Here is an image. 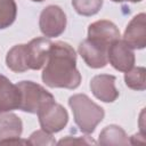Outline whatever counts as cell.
I'll return each mask as SVG.
<instances>
[{"instance_id": "obj_21", "label": "cell", "mask_w": 146, "mask_h": 146, "mask_svg": "<svg viewBox=\"0 0 146 146\" xmlns=\"http://www.w3.org/2000/svg\"><path fill=\"white\" fill-rule=\"evenodd\" d=\"M30 145L29 140H24V139H21V137H17V138H10V139H3V140H0V145Z\"/></svg>"}, {"instance_id": "obj_12", "label": "cell", "mask_w": 146, "mask_h": 146, "mask_svg": "<svg viewBox=\"0 0 146 146\" xmlns=\"http://www.w3.org/2000/svg\"><path fill=\"white\" fill-rule=\"evenodd\" d=\"M21 104V92L17 84L0 74V112L18 110Z\"/></svg>"}, {"instance_id": "obj_20", "label": "cell", "mask_w": 146, "mask_h": 146, "mask_svg": "<svg viewBox=\"0 0 146 146\" xmlns=\"http://www.w3.org/2000/svg\"><path fill=\"white\" fill-rule=\"evenodd\" d=\"M57 144L58 145H72V144L90 145V144H96V141L90 139L89 137H71V136H67V137L60 139Z\"/></svg>"}, {"instance_id": "obj_19", "label": "cell", "mask_w": 146, "mask_h": 146, "mask_svg": "<svg viewBox=\"0 0 146 146\" xmlns=\"http://www.w3.org/2000/svg\"><path fill=\"white\" fill-rule=\"evenodd\" d=\"M27 140H29L30 145H32V146H52V145L57 144V141L52 137V133H50L43 129L32 132Z\"/></svg>"}, {"instance_id": "obj_2", "label": "cell", "mask_w": 146, "mask_h": 146, "mask_svg": "<svg viewBox=\"0 0 146 146\" xmlns=\"http://www.w3.org/2000/svg\"><path fill=\"white\" fill-rule=\"evenodd\" d=\"M68 105L72 110L75 124L87 135L92 133L105 116L104 108L84 94H75L71 96L68 98Z\"/></svg>"}, {"instance_id": "obj_7", "label": "cell", "mask_w": 146, "mask_h": 146, "mask_svg": "<svg viewBox=\"0 0 146 146\" xmlns=\"http://www.w3.org/2000/svg\"><path fill=\"white\" fill-rule=\"evenodd\" d=\"M107 49L108 47L102 46L88 38L80 42L78 51L83 58L84 63L91 68H103L107 65Z\"/></svg>"}, {"instance_id": "obj_23", "label": "cell", "mask_w": 146, "mask_h": 146, "mask_svg": "<svg viewBox=\"0 0 146 146\" xmlns=\"http://www.w3.org/2000/svg\"><path fill=\"white\" fill-rule=\"evenodd\" d=\"M31 1H34V2H42V1H44V0H31Z\"/></svg>"}, {"instance_id": "obj_11", "label": "cell", "mask_w": 146, "mask_h": 146, "mask_svg": "<svg viewBox=\"0 0 146 146\" xmlns=\"http://www.w3.org/2000/svg\"><path fill=\"white\" fill-rule=\"evenodd\" d=\"M51 41L49 38H35L26 44L29 70H40L44 66Z\"/></svg>"}, {"instance_id": "obj_1", "label": "cell", "mask_w": 146, "mask_h": 146, "mask_svg": "<svg viewBox=\"0 0 146 146\" xmlns=\"http://www.w3.org/2000/svg\"><path fill=\"white\" fill-rule=\"evenodd\" d=\"M41 79L50 88L76 89L80 86L81 74L76 68V54L70 43L51 42Z\"/></svg>"}, {"instance_id": "obj_13", "label": "cell", "mask_w": 146, "mask_h": 146, "mask_svg": "<svg viewBox=\"0 0 146 146\" xmlns=\"http://www.w3.org/2000/svg\"><path fill=\"white\" fill-rule=\"evenodd\" d=\"M23 122L14 113L0 112V140L21 137Z\"/></svg>"}, {"instance_id": "obj_4", "label": "cell", "mask_w": 146, "mask_h": 146, "mask_svg": "<svg viewBox=\"0 0 146 146\" xmlns=\"http://www.w3.org/2000/svg\"><path fill=\"white\" fill-rule=\"evenodd\" d=\"M39 117V123L41 129L56 133L63 130L68 122V113L67 111L55 100L47 103L42 106L36 113Z\"/></svg>"}, {"instance_id": "obj_3", "label": "cell", "mask_w": 146, "mask_h": 146, "mask_svg": "<svg viewBox=\"0 0 146 146\" xmlns=\"http://www.w3.org/2000/svg\"><path fill=\"white\" fill-rule=\"evenodd\" d=\"M17 87L21 92V104L18 110L23 112L36 114L42 106L55 100L49 91L33 81H21L17 83Z\"/></svg>"}, {"instance_id": "obj_22", "label": "cell", "mask_w": 146, "mask_h": 146, "mask_svg": "<svg viewBox=\"0 0 146 146\" xmlns=\"http://www.w3.org/2000/svg\"><path fill=\"white\" fill-rule=\"evenodd\" d=\"M113 2H125V1H130V2H140L143 0H111Z\"/></svg>"}, {"instance_id": "obj_9", "label": "cell", "mask_w": 146, "mask_h": 146, "mask_svg": "<svg viewBox=\"0 0 146 146\" xmlns=\"http://www.w3.org/2000/svg\"><path fill=\"white\" fill-rule=\"evenodd\" d=\"M88 39L102 46L110 47L113 41L120 39V30L111 21H96L88 27Z\"/></svg>"}, {"instance_id": "obj_17", "label": "cell", "mask_w": 146, "mask_h": 146, "mask_svg": "<svg viewBox=\"0 0 146 146\" xmlns=\"http://www.w3.org/2000/svg\"><path fill=\"white\" fill-rule=\"evenodd\" d=\"M17 5L15 0H0V30L9 27L16 19Z\"/></svg>"}, {"instance_id": "obj_15", "label": "cell", "mask_w": 146, "mask_h": 146, "mask_svg": "<svg viewBox=\"0 0 146 146\" xmlns=\"http://www.w3.org/2000/svg\"><path fill=\"white\" fill-rule=\"evenodd\" d=\"M98 143L104 146L110 145H130V139L125 131L116 124H110L105 127L98 138Z\"/></svg>"}, {"instance_id": "obj_18", "label": "cell", "mask_w": 146, "mask_h": 146, "mask_svg": "<svg viewBox=\"0 0 146 146\" xmlns=\"http://www.w3.org/2000/svg\"><path fill=\"white\" fill-rule=\"evenodd\" d=\"M74 10L81 16H94L103 7V0H72Z\"/></svg>"}, {"instance_id": "obj_16", "label": "cell", "mask_w": 146, "mask_h": 146, "mask_svg": "<svg viewBox=\"0 0 146 146\" xmlns=\"http://www.w3.org/2000/svg\"><path fill=\"white\" fill-rule=\"evenodd\" d=\"M124 82L128 88L137 91L146 89V70L143 66L132 67L124 73Z\"/></svg>"}, {"instance_id": "obj_10", "label": "cell", "mask_w": 146, "mask_h": 146, "mask_svg": "<svg viewBox=\"0 0 146 146\" xmlns=\"http://www.w3.org/2000/svg\"><path fill=\"white\" fill-rule=\"evenodd\" d=\"M115 80L116 78L110 74L95 75L90 81L92 95L104 103L115 102L119 97V90L115 87Z\"/></svg>"}, {"instance_id": "obj_14", "label": "cell", "mask_w": 146, "mask_h": 146, "mask_svg": "<svg viewBox=\"0 0 146 146\" xmlns=\"http://www.w3.org/2000/svg\"><path fill=\"white\" fill-rule=\"evenodd\" d=\"M7 67L15 73H23L29 70L26 44H16L9 49L6 56Z\"/></svg>"}, {"instance_id": "obj_6", "label": "cell", "mask_w": 146, "mask_h": 146, "mask_svg": "<svg viewBox=\"0 0 146 146\" xmlns=\"http://www.w3.org/2000/svg\"><path fill=\"white\" fill-rule=\"evenodd\" d=\"M107 60L110 64L120 72H128L135 66V54L130 47H128L123 40L113 41L107 49Z\"/></svg>"}, {"instance_id": "obj_5", "label": "cell", "mask_w": 146, "mask_h": 146, "mask_svg": "<svg viewBox=\"0 0 146 146\" xmlns=\"http://www.w3.org/2000/svg\"><path fill=\"white\" fill-rule=\"evenodd\" d=\"M66 15L64 10L56 5H49L42 9L39 18L41 33L47 38H56L64 33L66 29Z\"/></svg>"}, {"instance_id": "obj_8", "label": "cell", "mask_w": 146, "mask_h": 146, "mask_svg": "<svg viewBox=\"0 0 146 146\" xmlns=\"http://www.w3.org/2000/svg\"><path fill=\"white\" fill-rule=\"evenodd\" d=\"M123 42L131 49H144L146 47V15H136L127 25Z\"/></svg>"}]
</instances>
